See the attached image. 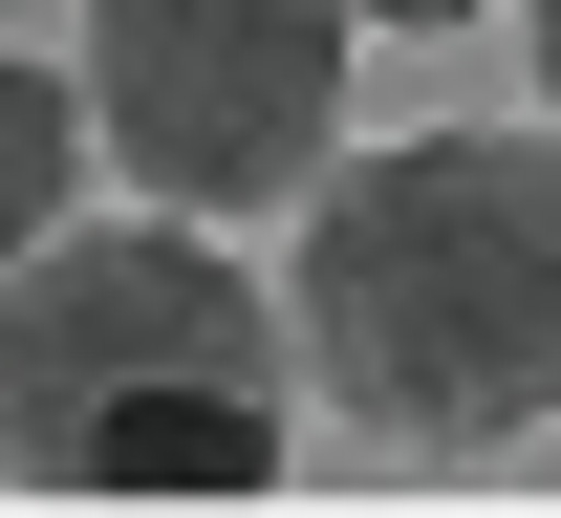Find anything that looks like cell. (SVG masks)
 I'll use <instances>...</instances> for the list:
<instances>
[{"instance_id": "1", "label": "cell", "mask_w": 561, "mask_h": 518, "mask_svg": "<svg viewBox=\"0 0 561 518\" xmlns=\"http://www.w3.org/2000/svg\"><path fill=\"white\" fill-rule=\"evenodd\" d=\"M280 324H302V389L367 453H518L561 411V108L324 151Z\"/></svg>"}, {"instance_id": "2", "label": "cell", "mask_w": 561, "mask_h": 518, "mask_svg": "<svg viewBox=\"0 0 561 518\" xmlns=\"http://www.w3.org/2000/svg\"><path fill=\"white\" fill-rule=\"evenodd\" d=\"M302 433V324L216 217H66L0 260V475L44 497H260Z\"/></svg>"}, {"instance_id": "3", "label": "cell", "mask_w": 561, "mask_h": 518, "mask_svg": "<svg viewBox=\"0 0 561 518\" xmlns=\"http://www.w3.org/2000/svg\"><path fill=\"white\" fill-rule=\"evenodd\" d=\"M346 44L367 0H87V151L151 217H280L346 151Z\"/></svg>"}, {"instance_id": "4", "label": "cell", "mask_w": 561, "mask_h": 518, "mask_svg": "<svg viewBox=\"0 0 561 518\" xmlns=\"http://www.w3.org/2000/svg\"><path fill=\"white\" fill-rule=\"evenodd\" d=\"M66 195H87V87L44 66V44H0V260L66 238Z\"/></svg>"}, {"instance_id": "5", "label": "cell", "mask_w": 561, "mask_h": 518, "mask_svg": "<svg viewBox=\"0 0 561 518\" xmlns=\"http://www.w3.org/2000/svg\"><path fill=\"white\" fill-rule=\"evenodd\" d=\"M518 44H540V108H561V0H518Z\"/></svg>"}, {"instance_id": "6", "label": "cell", "mask_w": 561, "mask_h": 518, "mask_svg": "<svg viewBox=\"0 0 561 518\" xmlns=\"http://www.w3.org/2000/svg\"><path fill=\"white\" fill-rule=\"evenodd\" d=\"M367 22H496V0H367Z\"/></svg>"}]
</instances>
